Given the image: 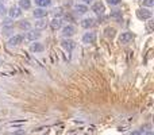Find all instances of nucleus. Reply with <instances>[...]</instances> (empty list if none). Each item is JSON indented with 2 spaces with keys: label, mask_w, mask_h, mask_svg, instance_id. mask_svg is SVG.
Wrapping results in <instances>:
<instances>
[{
  "label": "nucleus",
  "mask_w": 154,
  "mask_h": 135,
  "mask_svg": "<svg viewBox=\"0 0 154 135\" xmlns=\"http://www.w3.org/2000/svg\"><path fill=\"white\" fill-rule=\"evenodd\" d=\"M105 35H107L108 38H113V35H115V29H111V27L105 29Z\"/></svg>",
  "instance_id": "obj_20"
},
{
  "label": "nucleus",
  "mask_w": 154,
  "mask_h": 135,
  "mask_svg": "<svg viewBox=\"0 0 154 135\" xmlns=\"http://www.w3.org/2000/svg\"><path fill=\"white\" fill-rule=\"evenodd\" d=\"M107 3L110 4V6L115 7V6H119V4L122 3V0H107Z\"/></svg>",
  "instance_id": "obj_23"
},
{
  "label": "nucleus",
  "mask_w": 154,
  "mask_h": 135,
  "mask_svg": "<svg viewBox=\"0 0 154 135\" xmlns=\"http://www.w3.org/2000/svg\"><path fill=\"white\" fill-rule=\"evenodd\" d=\"M74 12L77 15H85L88 12V7L85 4H76L74 6Z\"/></svg>",
  "instance_id": "obj_14"
},
{
  "label": "nucleus",
  "mask_w": 154,
  "mask_h": 135,
  "mask_svg": "<svg viewBox=\"0 0 154 135\" xmlns=\"http://www.w3.org/2000/svg\"><path fill=\"white\" fill-rule=\"evenodd\" d=\"M95 26V19L93 18H84L81 21V27L85 30H89Z\"/></svg>",
  "instance_id": "obj_11"
},
{
  "label": "nucleus",
  "mask_w": 154,
  "mask_h": 135,
  "mask_svg": "<svg viewBox=\"0 0 154 135\" xmlns=\"http://www.w3.org/2000/svg\"><path fill=\"white\" fill-rule=\"evenodd\" d=\"M142 3L145 7H153L154 6V0H142Z\"/></svg>",
  "instance_id": "obj_24"
},
{
  "label": "nucleus",
  "mask_w": 154,
  "mask_h": 135,
  "mask_svg": "<svg viewBox=\"0 0 154 135\" xmlns=\"http://www.w3.org/2000/svg\"><path fill=\"white\" fill-rule=\"evenodd\" d=\"M53 15H54L55 18H61V15H62V8H54V10H53Z\"/></svg>",
  "instance_id": "obj_22"
},
{
  "label": "nucleus",
  "mask_w": 154,
  "mask_h": 135,
  "mask_svg": "<svg viewBox=\"0 0 154 135\" xmlns=\"http://www.w3.org/2000/svg\"><path fill=\"white\" fill-rule=\"evenodd\" d=\"M85 3H89V1H92V0H84Z\"/></svg>",
  "instance_id": "obj_28"
},
{
  "label": "nucleus",
  "mask_w": 154,
  "mask_h": 135,
  "mask_svg": "<svg viewBox=\"0 0 154 135\" xmlns=\"http://www.w3.org/2000/svg\"><path fill=\"white\" fill-rule=\"evenodd\" d=\"M32 16H34L35 19L46 18V16H47V11H46V8H41V7H38V8H35L34 11H32Z\"/></svg>",
  "instance_id": "obj_9"
},
{
  "label": "nucleus",
  "mask_w": 154,
  "mask_h": 135,
  "mask_svg": "<svg viewBox=\"0 0 154 135\" xmlns=\"http://www.w3.org/2000/svg\"><path fill=\"white\" fill-rule=\"evenodd\" d=\"M74 34H76V27L72 26V24H66V26H64L61 30V35L64 37V38H72Z\"/></svg>",
  "instance_id": "obj_3"
},
{
  "label": "nucleus",
  "mask_w": 154,
  "mask_h": 135,
  "mask_svg": "<svg viewBox=\"0 0 154 135\" xmlns=\"http://www.w3.org/2000/svg\"><path fill=\"white\" fill-rule=\"evenodd\" d=\"M137 16L141 21H146V19H150L153 16V12L147 8H139L137 10Z\"/></svg>",
  "instance_id": "obj_4"
},
{
  "label": "nucleus",
  "mask_w": 154,
  "mask_h": 135,
  "mask_svg": "<svg viewBox=\"0 0 154 135\" xmlns=\"http://www.w3.org/2000/svg\"><path fill=\"white\" fill-rule=\"evenodd\" d=\"M22 42H23V35H12L8 41V45L11 47H16V46H21Z\"/></svg>",
  "instance_id": "obj_8"
},
{
  "label": "nucleus",
  "mask_w": 154,
  "mask_h": 135,
  "mask_svg": "<svg viewBox=\"0 0 154 135\" xmlns=\"http://www.w3.org/2000/svg\"><path fill=\"white\" fill-rule=\"evenodd\" d=\"M96 38H97V34H96L95 31H88L83 35L81 41H83V43H85V45H92L96 42Z\"/></svg>",
  "instance_id": "obj_2"
},
{
  "label": "nucleus",
  "mask_w": 154,
  "mask_h": 135,
  "mask_svg": "<svg viewBox=\"0 0 154 135\" xmlns=\"http://www.w3.org/2000/svg\"><path fill=\"white\" fill-rule=\"evenodd\" d=\"M145 135H154V132H153V131H147Z\"/></svg>",
  "instance_id": "obj_27"
},
{
  "label": "nucleus",
  "mask_w": 154,
  "mask_h": 135,
  "mask_svg": "<svg viewBox=\"0 0 154 135\" xmlns=\"http://www.w3.org/2000/svg\"><path fill=\"white\" fill-rule=\"evenodd\" d=\"M134 39V34L133 32H130V31H125V32H122L120 34V37H119V42L122 45H127V43H130L131 41Z\"/></svg>",
  "instance_id": "obj_5"
},
{
  "label": "nucleus",
  "mask_w": 154,
  "mask_h": 135,
  "mask_svg": "<svg viewBox=\"0 0 154 135\" xmlns=\"http://www.w3.org/2000/svg\"><path fill=\"white\" fill-rule=\"evenodd\" d=\"M46 27H47V21L45 18L38 19V21L35 22V29L37 30H43V29H46Z\"/></svg>",
  "instance_id": "obj_17"
},
{
  "label": "nucleus",
  "mask_w": 154,
  "mask_h": 135,
  "mask_svg": "<svg viewBox=\"0 0 154 135\" xmlns=\"http://www.w3.org/2000/svg\"><path fill=\"white\" fill-rule=\"evenodd\" d=\"M14 34V27L12 26H3V35L8 37Z\"/></svg>",
  "instance_id": "obj_19"
},
{
  "label": "nucleus",
  "mask_w": 154,
  "mask_h": 135,
  "mask_svg": "<svg viewBox=\"0 0 154 135\" xmlns=\"http://www.w3.org/2000/svg\"><path fill=\"white\" fill-rule=\"evenodd\" d=\"M61 46L64 47L66 51H72V50L74 49L76 43H74V41H72L70 38H64V39L61 41Z\"/></svg>",
  "instance_id": "obj_7"
},
{
  "label": "nucleus",
  "mask_w": 154,
  "mask_h": 135,
  "mask_svg": "<svg viewBox=\"0 0 154 135\" xmlns=\"http://www.w3.org/2000/svg\"><path fill=\"white\" fill-rule=\"evenodd\" d=\"M18 27L21 30H24V31H27V30L31 29V23H30L27 19H24V21H19L18 22Z\"/></svg>",
  "instance_id": "obj_15"
},
{
  "label": "nucleus",
  "mask_w": 154,
  "mask_h": 135,
  "mask_svg": "<svg viewBox=\"0 0 154 135\" xmlns=\"http://www.w3.org/2000/svg\"><path fill=\"white\" fill-rule=\"evenodd\" d=\"M130 135H142V132L138 131V130H135V131H131V134H130Z\"/></svg>",
  "instance_id": "obj_25"
},
{
  "label": "nucleus",
  "mask_w": 154,
  "mask_h": 135,
  "mask_svg": "<svg viewBox=\"0 0 154 135\" xmlns=\"http://www.w3.org/2000/svg\"><path fill=\"white\" fill-rule=\"evenodd\" d=\"M62 24H64V22H62V18H54L52 22H50V26H52L53 30H60V29H62Z\"/></svg>",
  "instance_id": "obj_13"
},
{
  "label": "nucleus",
  "mask_w": 154,
  "mask_h": 135,
  "mask_svg": "<svg viewBox=\"0 0 154 135\" xmlns=\"http://www.w3.org/2000/svg\"><path fill=\"white\" fill-rule=\"evenodd\" d=\"M35 6L41 7V8H47V7L52 6V0H34Z\"/></svg>",
  "instance_id": "obj_16"
},
{
  "label": "nucleus",
  "mask_w": 154,
  "mask_h": 135,
  "mask_svg": "<svg viewBox=\"0 0 154 135\" xmlns=\"http://www.w3.org/2000/svg\"><path fill=\"white\" fill-rule=\"evenodd\" d=\"M19 8L21 10H30L31 8V0H19Z\"/></svg>",
  "instance_id": "obj_18"
},
{
  "label": "nucleus",
  "mask_w": 154,
  "mask_h": 135,
  "mask_svg": "<svg viewBox=\"0 0 154 135\" xmlns=\"http://www.w3.org/2000/svg\"><path fill=\"white\" fill-rule=\"evenodd\" d=\"M7 14L10 15V18L11 19H16V18H19V16H22V10L19 8V7H11V8L7 11Z\"/></svg>",
  "instance_id": "obj_10"
},
{
  "label": "nucleus",
  "mask_w": 154,
  "mask_h": 135,
  "mask_svg": "<svg viewBox=\"0 0 154 135\" xmlns=\"http://www.w3.org/2000/svg\"><path fill=\"white\" fill-rule=\"evenodd\" d=\"M7 11H8L7 7L4 6V4H0V18H4V16L7 15Z\"/></svg>",
  "instance_id": "obj_21"
},
{
  "label": "nucleus",
  "mask_w": 154,
  "mask_h": 135,
  "mask_svg": "<svg viewBox=\"0 0 154 135\" xmlns=\"http://www.w3.org/2000/svg\"><path fill=\"white\" fill-rule=\"evenodd\" d=\"M91 10H92L96 15H103L104 14V11H105V7H104V4H103L102 1H96V3L92 4Z\"/></svg>",
  "instance_id": "obj_6"
},
{
  "label": "nucleus",
  "mask_w": 154,
  "mask_h": 135,
  "mask_svg": "<svg viewBox=\"0 0 154 135\" xmlns=\"http://www.w3.org/2000/svg\"><path fill=\"white\" fill-rule=\"evenodd\" d=\"M12 135H26V132L24 131H16V132H14Z\"/></svg>",
  "instance_id": "obj_26"
},
{
  "label": "nucleus",
  "mask_w": 154,
  "mask_h": 135,
  "mask_svg": "<svg viewBox=\"0 0 154 135\" xmlns=\"http://www.w3.org/2000/svg\"><path fill=\"white\" fill-rule=\"evenodd\" d=\"M30 50H31L32 53H42L45 50V46L41 42H35V43H32L31 46H30Z\"/></svg>",
  "instance_id": "obj_12"
},
{
  "label": "nucleus",
  "mask_w": 154,
  "mask_h": 135,
  "mask_svg": "<svg viewBox=\"0 0 154 135\" xmlns=\"http://www.w3.org/2000/svg\"><path fill=\"white\" fill-rule=\"evenodd\" d=\"M41 37H42L41 30L30 29V30H27L26 31V34L23 35V38H26L27 41H30V42H35V41H38V39L41 38Z\"/></svg>",
  "instance_id": "obj_1"
}]
</instances>
